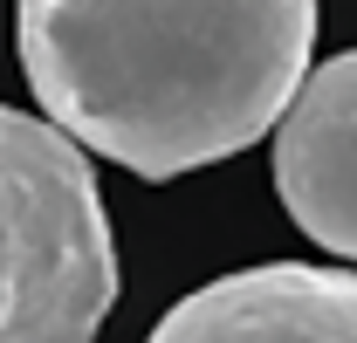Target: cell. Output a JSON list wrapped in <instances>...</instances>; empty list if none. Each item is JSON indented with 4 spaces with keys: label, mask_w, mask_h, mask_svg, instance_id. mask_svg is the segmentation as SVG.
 Listing matches in <instances>:
<instances>
[{
    "label": "cell",
    "mask_w": 357,
    "mask_h": 343,
    "mask_svg": "<svg viewBox=\"0 0 357 343\" xmlns=\"http://www.w3.org/2000/svg\"><path fill=\"white\" fill-rule=\"evenodd\" d=\"M48 124L137 178L261 144L316 55V0H14Z\"/></svg>",
    "instance_id": "6da1fadb"
},
{
    "label": "cell",
    "mask_w": 357,
    "mask_h": 343,
    "mask_svg": "<svg viewBox=\"0 0 357 343\" xmlns=\"http://www.w3.org/2000/svg\"><path fill=\"white\" fill-rule=\"evenodd\" d=\"M117 302V241L89 151L0 103V343H96Z\"/></svg>",
    "instance_id": "7a4b0ae2"
},
{
    "label": "cell",
    "mask_w": 357,
    "mask_h": 343,
    "mask_svg": "<svg viewBox=\"0 0 357 343\" xmlns=\"http://www.w3.org/2000/svg\"><path fill=\"white\" fill-rule=\"evenodd\" d=\"M275 192L323 254H357V55L303 69L275 117Z\"/></svg>",
    "instance_id": "3957f363"
},
{
    "label": "cell",
    "mask_w": 357,
    "mask_h": 343,
    "mask_svg": "<svg viewBox=\"0 0 357 343\" xmlns=\"http://www.w3.org/2000/svg\"><path fill=\"white\" fill-rule=\"evenodd\" d=\"M144 343H357V282L344 268L261 261L220 275L158 316Z\"/></svg>",
    "instance_id": "277c9868"
}]
</instances>
